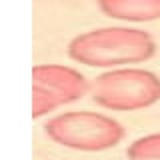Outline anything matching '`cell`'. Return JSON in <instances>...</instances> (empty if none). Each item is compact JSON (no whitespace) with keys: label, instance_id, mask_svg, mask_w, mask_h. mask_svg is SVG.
Here are the masks:
<instances>
[{"label":"cell","instance_id":"obj_5","mask_svg":"<svg viewBox=\"0 0 160 160\" xmlns=\"http://www.w3.org/2000/svg\"><path fill=\"white\" fill-rule=\"evenodd\" d=\"M98 6L106 16L128 22H148L160 16V0H98Z\"/></svg>","mask_w":160,"mask_h":160},{"label":"cell","instance_id":"obj_3","mask_svg":"<svg viewBox=\"0 0 160 160\" xmlns=\"http://www.w3.org/2000/svg\"><path fill=\"white\" fill-rule=\"evenodd\" d=\"M160 98L156 74L140 68H120L100 74L92 88V100L108 110H140Z\"/></svg>","mask_w":160,"mask_h":160},{"label":"cell","instance_id":"obj_2","mask_svg":"<svg viewBox=\"0 0 160 160\" xmlns=\"http://www.w3.org/2000/svg\"><path fill=\"white\" fill-rule=\"evenodd\" d=\"M44 132L60 146L82 150V152H98L112 148L124 136V128L116 120L88 110L58 114L46 122Z\"/></svg>","mask_w":160,"mask_h":160},{"label":"cell","instance_id":"obj_1","mask_svg":"<svg viewBox=\"0 0 160 160\" xmlns=\"http://www.w3.org/2000/svg\"><path fill=\"white\" fill-rule=\"evenodd\" d=\"M154 40L138 28H98L72 38L68 54L86 66H120L148 60L154 54Z\"/></svg>","mask_w":160,"mask_h":160},{"label":"cell","instance_id":"obj_6","mask_svg":"<svg viewBox=\"0 0 160 160\" xmlns=\"http://www.w3.org/2000/svg\"><path fill=\"white\" fill-rule=\"evenodd\" d=\"M126 154L130 160H160V134H148L134 140Z\"/></svg>","mask_w":160,"mask_h":160},{"label":"cell","instance_id":"obj_4","mask_svg":"<svg viewBox=\"0 0 160 160\" xmlns=\"http://www.w3.org/2000/svg\"><path fill=\"white\" fill-rule=\"evenodd\" d=\"M86 78L74 68L38 64L32 68V118H40L86 92Z\"/></svg>","mask_w":160,"mask_h":160}]
</instances>
